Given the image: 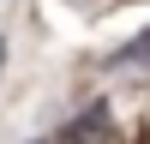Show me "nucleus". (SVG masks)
<instances>
[{
    "instance_id": "1",
    "label": "nucleus",
    "mask_w": 150,
    "mask_h": 144,
    "mask_svg": "<svg viewBox=\"0 0 150 144\" xmlns=\"http://www.w3.org/2000/svg\"><path fill=\"white\" fill-rule=\"evenodd\" d=\"M144 60H150V24H144L138 36H132L126 48H114V54H108V66L120 72V66H144Z\"/></svg>"
},
{
    "instance_id": "2",
    "label": "nucleus",
    "mask_w": 150,
    "mask_h": 144,
    "mask_svg": "<svg viewBox=\"0 0 150 144\" xmlns=\"http://www.w3.org/2000/svg\"><path fill=\"white\" fill-rule=\"evenodd\" d=\"M0 72H6V42H0Z\"/></svg>"
},
{
    "instance_id": "3",
    "label": "nucleus",
    "mask_w": 150,
    "mask_h": 144,
    "mask_svg": "<svg viewBox=\"0 0 150 144\" xmlns=\"http://www.w3.org/2000/svg\"><path fill=\"white\" fill-rule=\"evenodd\" d=\"M66 6H72V0H66ZM78 6H84V0H78Z\"/></svg>"
}]
</instances>
